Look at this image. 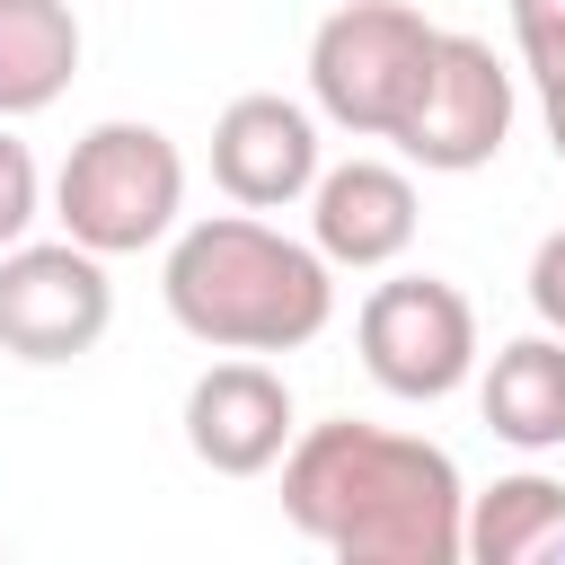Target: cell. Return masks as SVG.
<instances>
[{
    "instance_id": "8fae6325",
    "label": "cell",
    "mask_w": 565,
    "mask_h": 565,
    "mask_svg": "<svg viewBox=\"0 0 565 565\" xmlns=\"http://www.w3.org/2000/svg\"><path fill=\"white\" fill-rule=\"evenodd\" d=\"M477 406H486L494 441H512V450H565V335L539 327V335L494 344L486 380H477Z\"/></svg>"
},
{
    "instance_id": "7c38bea8",
    "label": "cell",
    "mask_w": 565,
    "mask_h": 565,
    "mask_svg": "<svg viewBox=\"0 0 565 565\" xmlns=\"http://www.w3.org/2000/svg\"><path fill=\"white\" fill-rule=\"evenodd\" d=\"M79 79V9L71 0H0V124L44 115Z\"/></svg>"
},
{
    "instance_id": "9a60e30c",
    "label": "cell",
    "mask_w": 565,
    "mask_h": 565,
    "mask_svg": "<svg viewBox=\"0 0 565 565\" xmlns=\"http://www.w3.org/2000/svg\"><path fill=\"white\" fill-rule=\"evenodd\" d=\"M512 44L530 71H556L565 62V0H512Z\"/></svg>"
},
{
    "instance_id": "7a4b0ae2",
    "label": "cell",
    "mask_w": 565,
    "mask_h": 565,
    "mask_svg": "<svg viewBox=\"0 0 565 565\" xmlns=\"http://www.w3.org/2000/svg\"><path fill=\"white\" fill-rule=\"evenodd\" d=\"M159 291L168 318L212 353H300L335 318V265L318 256V238L300 247L256 212L185 221L159 265Z\"/></svg>"
},
{
    "instance_id": "5bb4252c",
    "label": "cell",
    "mask_w": 565,
    "mask_h": 565,
    "mask_svg": "<svg viewBox=\"0 0 565 565\" xmlns=\"http://www.w3.org/2000/svg\"><path fill=\"white\" fill-rule=\"evenodd\" d=\"M35 221H44V177H35V150H26L18 132H0V247H18Z\"/></svg>"
},
{
    "instance_id": "6da1fadb",
    "label": "cell",
    "mask_w": 565,
    "mask_h": 565,
    "mask_svg": "<svg viewBox=\"0 0 565 565\" xmlns=\"http://www.w3.org/2000/svg\"><path fill=\"white\" fill-rule=\"evenodd\" d=\"M282 521L344 565H459L468 556L459 459L424 433H388L362 415L300 424V441L282 450Z\"/></svg>"
},
{
    "instance_id": "3957f363",
    "label": "cell",
    "mask_w": 565,
    "mask_h": 565,
    "mask_svg": "<svg viewBox=\"0 0 565 565\" xmlns=\"http://www.w3.org/2000/svg\"><path fill=\"white\" fill-rule=\"evenodd\" d=\"M185 212V150L159 132V124H88L53 177V221L62 238L97 247V256H141L177 230Z\"/></svg>"
},
{
    "instance_id": "8992f818",
    "label": "cell",
    "mask_w": 565,
    "mask_h": 565,
    "mask_svg": "<svg viewBox=\"0 0 565 565\" xmlns=\"http://www.w3.org/2000/svg\"><path fill=\"white\" fill-rule=\"evenodd\" d=\"M115 327L106 256L79 238H18L0 247V353L18 362H79Z\"/></svg>"
},
{
    "instance_id": "277c9868",
    "label": "cell",
    "mask_w": 565,
    "mask_h": 565,
    "mask_svg": "<svg viewBox=\"0 0 565 565\" xmlns=\"http://www.w3.org/2000/svg\"><path fill=\"white\" fill-rule=\"evenodd\" d=\"M433 44L441 26L406 0H344L318 18L309 35V97L327 124L362 132V141H397L415 97H424V71H433Z\"/></svg>"
},
{
    "instance_id": "9c48e42d",
    "label": "cell",
    "mask_w": 565,
    "mask_h": 565,
    "mask_svg": "<svg viewBox=\"0 0 565 565\" xmlns=\"http://www.w3.org/2000/svg\"><path fill=\"white\" fill-rule=\"evenodd\" d=\"M212 185L238 212H291V203H309V185H318V124H309V106H291L274 88L230 97L221 124H212Z\"/></svg>"
},
{
    "instance_id": "4fadbf2b",
    "label": "cell",
    "mask_w": 565,
    "mask_h": 565,
    "mask_svg": "<svg viewBox=\"0 0 565 565\" xmlns=\"http://www.w3.org/2000/svg\"><path fill=\"white\" fill-rule=\"evenodd\" d=\"M565 547V486L521 468V477H494L486 494H468V556L477 565H521V556H547Z\"/></svg>"
},
{
    "instance_id": "2e32d148",
    "label": "cell",
    "mask_w": 565,
    "mask_h": 565,
    "mask_svg": "<svg viewBox=\"0 0 565 565\" xmlns=\"http://www.w3.org/2000/svg\"><path fill=\"white\" fill-rule=\"evenodd\" d=\"M530 309H539V327L565 335V230H547L530 256Z\"/></svg>"
},
{
    "instance_id": "ba28073f",
    "label": "cell",
    "mask_w": 565,
    "mask_h": 565,
    "mask_svg": "<svg viewBox=\"0 0 565 565\" xmlns=\"http://www.w3.org/2000/svg\"><path fill=\"white\" fill-rule=\"evenodd\" d=\"M291 441H300V415H291V380L274 362L230 353L185 388V450L212 477H265Z\"/></svg>"
},
{
    "instance_id": "52a82bcc",
    "label": "cell",
    "mask_w": 565,
    "mask_h": 565,
    "mask_svg": "<svg viewBox=\"0 0 565 565\" xmlns=\"http://www.w3.org/2000/svg\"><path fill=\"white\" fill-rule=\"evenodd\" d=\"M503 132H512V71L494 62L486 35H450L441 26L433 71H424V97H415L397 150L415 168H433V177H468V168H486L503 150Z\"/></svg>"
},
{
    "instance_id": "5b68a950",
    "label": "cell",
    "mask_w": 565,
    "mask_h": 565,
    "mask_svg": "<svg viewBox=\"0 0 565 565\" xmlns=\"http://www.w3.org/2000/svg\"><path fill=\"white\" fill-rule=\"evenodd\" d=\"M353 344H362V371L388 397L433 406V397L468 388V371H477V309L441 274H388V282H371Z\"/></svg>"
},
{
    "instance_id": "30bf717a",
    "label": "cell",
    "mask_w": 565,
    "mask_h": 565,
    "mask_svg": "<svg viewBox=\"0 0 565 565\" xmlns=\"http://www.w3.org/2000/svg\"><path fill=\"white\" fill-rule=\"evenodd\" d=\"M415 177L388 168V159H344V168H318L309 185V238L327 265H353V274H380L415 247Z\"/></svg>"
},
{
    "instance_id": "e0dca14e",
    "label": "cell",
    "mask_w": 565,
    "mask_h": 565,
    "mask_svg": "<svg viewBox=\"0 0 565 565\" xmlns=\"http://www.w3.org/2000/svg\"><path fill=\"white\" fill-rule=\"evenodd\" d=\"M539 79V115H547V141H556V159H565V62L556 71H530Z\"/></svg>"
}]
</instances>
